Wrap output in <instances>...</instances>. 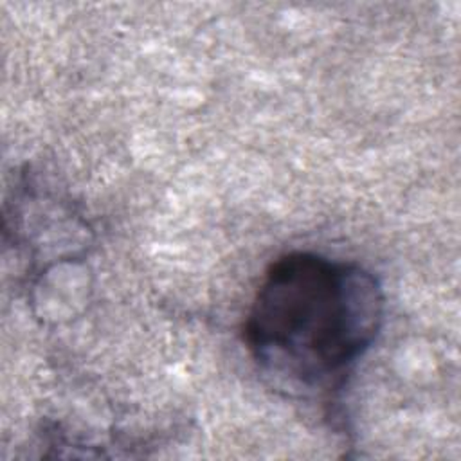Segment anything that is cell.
Here are the masks:
<instances>
[{
	"mask_svg": "<svg viewBox=\"0 0 461 461\" xmlns=\"http://www.w3.org/2000/svg\"><path fill=\"white\" fill-rule=\"evenodd\" d=\"M384 317L385 295L373 272L294 250L265 270L243 321V342L265 375L315 389L367 353Z\"/></svg>",
	"mask_w": 461,
	"mask_h": 461,
	"instance_id": "obj_1",
	"label": "cell"
}]
</instances>
